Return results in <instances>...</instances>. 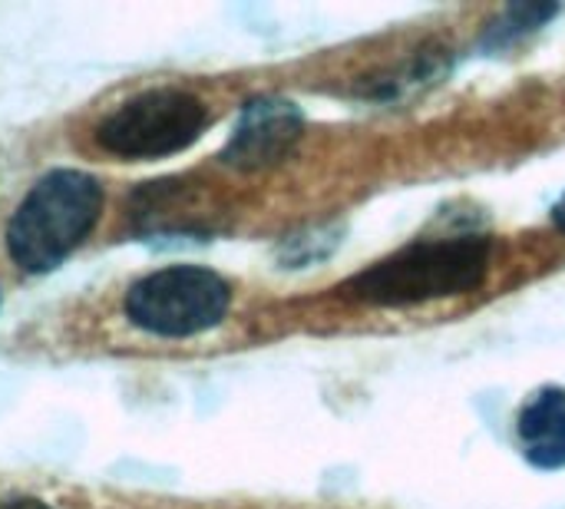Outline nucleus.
Masks as SVG:
<instances>
[{"label": "nucleus", "instance_id": "obj_2", "mask_svg": "<svg viewBox=\"0 0 565 509\" xmlns=\"http://www.w3.org/2000/svg\"><path fill=\"white\" fill-rule=\"evenodd\" d=\"M103 202L106 195L96 176L53 169L26 192L7 225L10 258L30 275L53 272L96 229Z\"/></svg>", "mask_w": 565, "mask_h": 509}, {"label": "nucleus", "instance_id": "obj_7", "mask_svg": "<svg viewBox=\"0 0 565 509\" xmlns=\"http://www.w3.org/2000/svg\"><path fill=\"white\" fill-rule=\"evenodd\" d=\"M556 10H559V7H553V3H516V7H510V10L487 30L483 43H487V46L516 43L520 36H526V33H533L536 26H543L550 17H556Z\"/></svg>", "mask_w": 565, "mask_h": 509}, {"label": "nucleus", "instance_id": "obj_1", "mask_svg": "<svg viewBox=\"0 0 565 509\" xmlns=\"http://www.w3.org/2000/svg\"><path fill=\"white\" fill-rule=\"evenodd\" d=\"M493 242L483 235H454L437 242H414L354 278L338 285L344 301L374 308H407L437 298L467 295L483 285L490 272Z\"/></svg>", "mask_w": 565, "mask_h": 509}, {"label": "nucleus", "instance_id": "obj_3", "mask_svg": "<svg viewBox=\"0 0 565 509\" xmlns=\"http://www.w3.org/2000/svg\"><path fill=\"white\" fill-rule=\"evenodd\" d=\"M232 305L222 275L199 265H172L139 278L126 295V318L159 338H189L215 328Z\"/></svg>", "mask_w": 565, "mask_h": 509}, {"label": "nucleus", "instance_id": "obj_4", "mask_svg": "<svg viewBox=\"0 0 565 509\" xmlns=\"http://www.w3.org/2000/svg\"><path fill=\"white\" fill-rule=\"evenodd\" d=\"M209 123V109L199 96L185 89H149L119 106L103 126L99 142L113 156L156 159L192 146Z\"/></svg>", "mask_w": 565, "mask_h": 509}, {"label": "nucleus", "instance_id": "obj_5", "mask_svg": "<svg viewBox=\"0 0 565 509\" xmlns=\"http://www.w3.org/2000/svg\"><path fill=\"white\" fill-rule=\"evenodd\" d=\"M301 129H305V119L295 103L281 96L252 99L242 109L228 146L222 149V162L242 172L268 169L295 149V142L301 139Z\"/></svg>", "mask_w": 565, "mask_h": 509}, {"label": "nucleus", "instance_id": "obj_8", "mask_svg": "<svg viewBox=\"0 0 565 509\" xmlns=\"http://www.w3.org/2000/svg\"><path fill=\"white\" fill-rule=\"evenodd\" d=\"M0 509H50L46 503H40V500H30V497H17V500H3Z\"/></svg>", "mask_w": 565, "mask_h": 509}, {"label": "nucleus", "instance_id": "obj_9", "mask_svg": "<svg viewBox=\"0 0 565 509\" xmlns=\"http://www.w3.org/2000/svg\"><path fill=\"white\" fill-rule=\"evenodd\" d=\"M553 222H556V225L565 232V195L556 202V209H553Z\"/></svg>", "mask_w": 565, "mask_h": 509}, {"label": "nucleus", "instance_id": "obj_6", "mask_svg": "<svg viewBox=\"0 0 565 509\" xmlns=\"http://www.w3.org/2000/svg\"><path fill=\"white\" fill-rule=\"evenodd\" d=\"M526 460L540 470L565 467V391L543 388L530 397L516 421Z\"/></svg>", "mask_w": 565, "mask_h": 509}]
</instances>
